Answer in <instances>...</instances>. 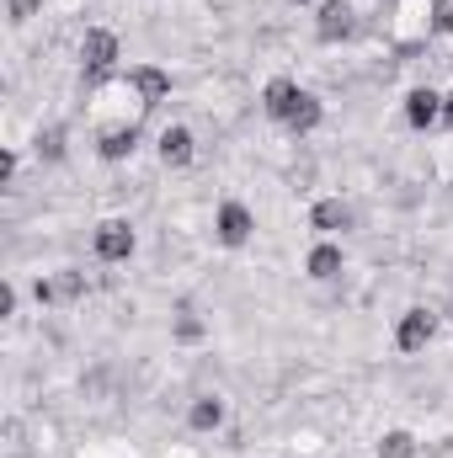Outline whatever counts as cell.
<instances>
[{
  "instance_id": "cell-1",
  "label": "cell",
  "mask_w": 453,
  "mask_h": 458,
  "mask_svg": "<svg viewBox=\"0 0 453 458\" xmlns=\"http://www.w3.org/2000/svg\"><path fill=\"white\" fill-rule=\"evenodd\" d=\"M117 59H123V38L113 27H86L81 32V91H107L117 81Z\"/></svg>"
},
{
  "instance_id": "cell-2",
  "label": "cell",
  "mask_w": 453,
  "mask_h": 458,
  "mask_svg": "<svg viewBox=\"0 0 453 458\" xmlns=\"http://www.w3.org/2000/svg\"><path fill=\"white\" fill-rule=\"evenodd\" d=\"M357 32H363V16H357L352 0H321V5H315V43L341 48V43H352Z\"/></svg>"
},
{
  "instance_id": "cell-3",
  "label": "cell",
  "mask_w": 453,
  "mask_h": 458,
  "mask_svg": "<svg viewBox=\"0 0 453 458\" xmlns=\"http://www.w3.org/2000/svg\"><path fill=\"white\" fill-rule=\"evenodd\" d=\"M86 272L81 267H54V272H43L38 283H32V299L43 304V310H64V304H81L86 299Z\"/></svg>"
},
{
  "instance_id": "cell-4",
  "label": "cell",
  "mask_w": 453,
  "mask_h": 458,
  "mask_svg": "<svg viewBox=\"0 0 453 458\" xmlns=\"http://www.w3.org/2000/svg\"><path fill=\"white\" fill-rule=\"evenodd\" d=\"M438 326H443V315H438V310H427V304H411V310L395 320V352H406V357L427 352V346L438 342Z\"/></svg>"
},
{
  "instance_id": "cell-5",
  "label": "cell",
  "mask_w": 453,
  "mask_h": 458,
  "mask_svg": "<svg viewBox=\"0 0 453 458\" xmlns=\"http://www.w3.org/2000/svg\"><path fill=\"white\" fill-rule=\"evenodd\" d=\"M214 240H219L225 250H245V245L256 240V214H251V203L225 198V203L214 208Z\"/></svg>"
},
{
  "instance_id": "cell-6",
  "label": "cell",
  "mask_w": 453,
  "mask_h": 458,
  "mask_svg": "<svg viewBox=\"0 0 453 458\" xmlns=\"http://www.w3.org/2000/svg\"><path fill=\"white\" fill-rule=\"evenodd\" d=\"M139 250V234L128 219H102V225L91 229V256L102 261V267H117V261H128Z\"/></svg>"
},
{
  "instance_id": "cell-7",
  "label": "cell",
  "mask_w": 453,
  "mask_h": 458,
  "mask_svg": "<svg viewBox=\"0 0 453 458\" xmlns=\"http://www.w3.org/2000/svg\"><path fill=\"white\" fill-rule=\"evenodd\" d=\"M123 86L139 97V113H160L171 102V70H160V64H133L123 75Z\"/></svg>"
},
{
  "instance_id": "cell-8",
  "label": "cell",
  "mask_w": 453,
  "mask_h": 458,
  "mask_svg": "<svg viewBox=\"0 0 453 458\" xmlns=\"http://www.w3.org/2000/svg\"><path fill=\"white\" fill-rule=\"evenodd\" d=\"M155 160H160L166 171H187V165L198 160V139H192V128H187V123L160 128V139H155Z\"/></svg>"
},
{
  "instance_id": "cell-9",
  "label": "cell",
  "mask_w": 453,
  "mask_h": 458,
  "mask_svg": "<svg viewBox=\"0 0 453 458\" xmlns=\"http://www.w3.org/2000/svg\"><path fill=\"white\" fill-rule=\"evenodd\" d=\"M299 102H304V86H299L294 75H272V81L261 86V113L272 117L278 128H283L288 117L299 113Z\"/></svg>"
},
{
  "instance_id": "cell-10",
  "label": "cell",
  "mask_w": 453,
  "mask_h": 458,
  "mask_svg": "<svg viewBox=\"0 0 453 458\" xmlns=\"http://www.w3.org/2000/svg\"><path fill=\"white\" fill-rule=\"evenodd\" d=\"M400 113H406V128H411V133H432V128L443 123V91L416 86V91H406Z\"/></svg>"
},
{
  "instance_id": "cell-11",
  "label": "cell",
  "mask_w": 453,
  "mask_h": 458,
  "mask_svg": "<svg viewBox=\"0 0 453 458\" xmlns=\"http://www.w3.org/2000/svg\"><path fill=\"white\" fill-rule=\"evenodd\" d=\"M139 144H144V128H139V123H113V128H102V133H97V160L123 165V160H133V155H139Z\"/></svg>"
},
{
  "instance_id": "cell-12",
  "label": "cell",
  "mask_w": 453,
  "mask_h": 458,
  "mask_svg": "<svg viewBox=\"0 0 453 458\" xmlns=\"http://www.w3.org/2000/svg\"><path fill=\"white\" fill-rule=\"evenodd\" d=\"M352 225H357V214H352L346 198H321V203L310 208V229H315V240H341Z\"/></svg>"
},
{
  "instance_id": "cell-13",
  "label": "cell",
  "mask_w": 453,
  "mask_h": 458,
  "mask_svg": "<svg viewBox=\"0 0 453 458\" xmlns=\"http://www.w3.org/2000/svg\"><path fill=\"white\" fill-rule=\"evenodd\" d=\"M341 272H346V250H341V240H315L310 256H304V277H310V283H337Z\"/></svg>"
},
{
  "instance_id": "cell-14",
  "label": "cell",
  "mask_w": 453,
  "mask_h": 458,
  "mask_svg": "<svg viewBox=\"0 0 453 458\" xmlns=\"http://www.w3.org/2000/svg\"><path fill=\"white\" fill-rule=\"evenodd\" d=\"M32 155H38V165H64L70 160V128L64 123H43L32 133Z\"/></svg>"
},
{
  "instance_id": "cell-15",
  "label": "cell",
  "mask_w": 453,
  "mask_h": 458,
  "mask_svg": "<svg viewBox=\"0 0 453 458\" xmlns=\"http://www.w3.org/2000/svg\"><path fill=\"white\" fill-rule=\"evenodd\" d=\"M229 416V405L219 394H192L187 400V432H219Z\"/></svg>"
},
{
  "instance_id": "cell-16",
  "label": "cell",
  "mask_w": 453,
  "mask_h": 458,
  "mask_svg": "<svg viewBox=\"0 0 453 458\" xmlns=\"http://www.w3.org/2000/svg\"><path fill=\"white\" fill-rule=\"evenodd\" d=\"M321 128H326V102H321L315 91H304L299 113L283 123V133H288V139H310V133H321Z\"/></svg>"
},
{
  "instance_id": "cell-17",
  "label": "cell",
  "mask_w": 453,
  "mask_h": 458,
  "mask_svg": "<svg viewBox=\"0 0 453 458\" xmlns=\"http://www.w3.org/2000/svg\"><path fill=\"white\" fill-rule=\"evenodd\" d=\"M171 342H176V346L209 342V320H203L198 310H176V315H171Z\"/></svg>"
},
{
  "instance_id": "cell-18",
  "label": "cell",
  "mask_w": 453,
  "mask_h": 458,
  "mask_svg": "<svg viewBox=\"0 0 453 458\" xmlns=\"http://www.w3.org/2000/svg\"><path fill=\"white\" fill-rule=\"evenodd\" d=\"M422 454V443H416V432H406V427H389L384 437H379V448L373 458H416Z\"/></svg>"
},
{
  "instance_id": "cell-19",
  "label": "cell",
  "mask_w": 453,
  "mask_h": 458,
  "mask_svg": "<svg viewBox=\"0 0 453 458\" xmlns=\"http://www.w3.org/2000/svg\"><path fill=\"white\" fill-rule=\"evenodd\" d=\"M427 32L453 38V0H432V5H427Z\"/></svg>"
},
{
  "instance_id": "cell-20",
  "label": "cell",
  "mask_w": 453,
  "mask_h": 458,
  "mask_svg": "<svg viewBox=\"0 0 453 458\" xmlns=\"http://www.w3.org/2000/svg\"><path fill=\"white\" fill-rule=\"evenodd\" d=\"M38 11H43V0H5V21L11 27H27Z\"/></svg>"
},
{
  "instance_id": "cell-21",
  "label": "cell",
  "mask_w": 453,
  "mask_h": 458,
  "mask_svg": "<svg viewBox=\"0 0 453 458\" xmlns=\"http://www.w3.org/2000/svg\"><path fill=\"white\" fill-rule=\"evenodd\" d=\"M16 171H21V155H16V144H5L0 149V187H16Z\"/></svg>"
},
{
  "instance_id": "cell-22",
  "label": "cell",
  "mask_w": 453,
  "mask_h": 458,
  "mask_svg": "<svg viewBox=\"0 0 453 458\" xmlns=\"http://www.w3.org/2000/svg\"><path fill=\"white\" fill-rule=\"evenodd\" d=\"M16 304H21V293H16V283L5 277V288H0V320H16Z\"/></svg>"
},
{
  "instance_id": "cell-23",
  "label": "cell",
  "mask_w": 453,
  "mask_h": 458,
  "mask_svg": "<svg viewBox=\"0 0 453 458\" xmlns=\"http://www.w3.org/2000/svg\"><path fill=\"white\" fill-rule=\"evenodd\" d=\"M443 128H453V91H443Z\"/></svg>"
},
{
  "instance_id": "cell-24",
  "label": "cell",
  "mask_w": 453,
  "mask_h": 458,
  "mask_svg": "<svg viewBox=\"0 0 453 458\" xmlns=\"http://www.w3.org/2000/svg\"><path fill=\"white\" fill-rule=\"evenodd\" d=\"M449 320H453V293H449Z\"/></svg>"
},
{
  "instance_id": "cell-25",
  "label": "cell",
  "mask_w": 453,
  "mask_h": 458,
  "mask_svg": "<svg viewBox=\"0 0 453 458\" xmlns=\"http://www.w3.org/2000/svg\"><path fill=\"white\" fill-rule=\"evenodd\" d=\"M288 5H304V0H288Z\"/></svg>"
},
{
  "instance_id": "cell-26",
  "label": "cell",
  "mask_w": 453,
  "mask_h": 458,
  "mask_svg": "<svg viewBox=\"0 0 453 458\" xmlns=\"http://www.w3.org/2000/svg\"><path fill=\"white\" fill-rule=\"evenodd\" d=\"M384 5H395V0H384Z\"/></svg>"
}]
</instances>
